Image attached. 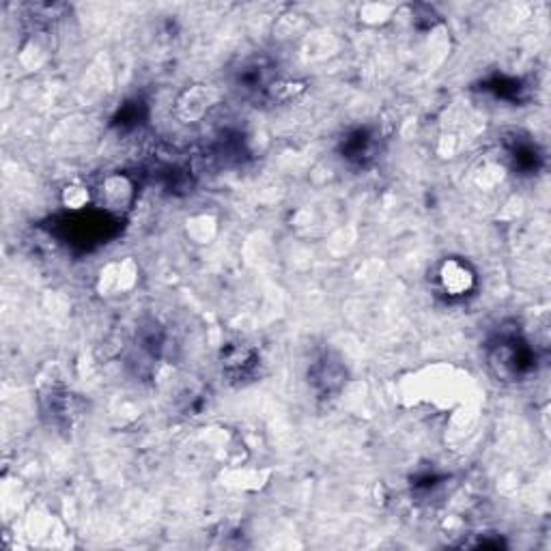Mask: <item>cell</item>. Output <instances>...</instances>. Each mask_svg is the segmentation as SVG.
Instances as JSON below:
<instances>
[{"label": "cell", "mask_w": 551, "mask_h": 551, "mask_svg": "<svg viewBox=\"0 0 551 551\" xmlns=\"http://www.w3.org/2000/svg\"><path fill=\"white\" fill-rule=\"evenodd\" d=\"M442 284H444V289L450 293V296H461V293H465L469 286H471V274H469V270L463 265V263H459V261H448V263H444V267H442Z\"/></svg>", "instance_id": "cell-1"}, {"label": "cell", "mask_w": 551, "mask_h": 551, "mask_svg": "<svg viewBox=\"0 0 551 551\" xmlns=\"http://www.w3.org/2000/svg\"><path fill=\"white\" fill-rule=\"evenodd\" d=\"M87 201H89V192H87L82 186H71V188L65 190V203H67L71 209L82 207Z\"/></svg>", "instance_id": "cell-2"}]
</instances>
